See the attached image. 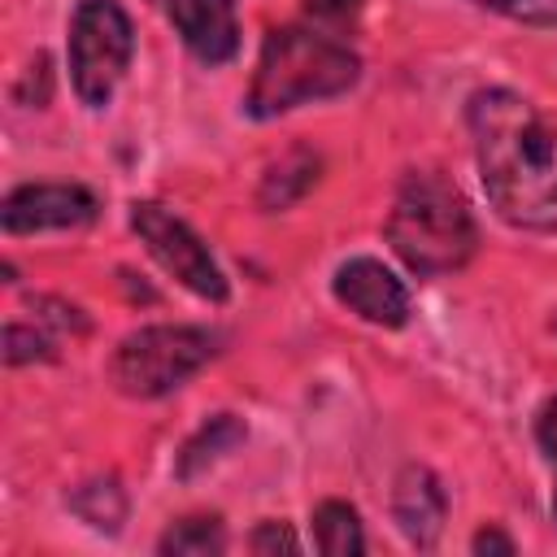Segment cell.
<instances>
[{
	"instance_id": "14",
	"label": "cell",
	"mask_w": 557,
	"mask_h": 557,
	"mask_svg": "<svg viewBox=\"0 0 557 557\" xmlns=\"http://www.w3.org/2000/svg\"><path fill=\"white\" fill-rule=\"evenodd\" d=\"M239 440H244V426H239L231 413H218V418L200 431V440H191V444H187V453H183V466H178V470H183V474H191L196 466L213 461L222 448H231V444H239Z\"/></svg>"
},
{
	"instance_id": "17",
	"label": "cell",
	"mask_w": 557,
	"mask_h": 557,
	"mask_svg": "<svg viewBox=\"0 0 557 557\" xmlns=\"http://www.w3.org/2000/svg\"><path fill=\"white\" fill-rule=\"evenodd\" d=\"M361 4H366V0H305L309 17H318V22H326V26H348V22L361 13Z\"/></svg>"
},
{
	"instance_id": "12",
	"label": "cell",
	"mask_w": 557,
	"mask_h": 557,
	"mask_svg": "<svg viewBox=\"0 0 557 557\" xmlns=\"http://www.w3.org/2000/svg\"><path fill=\"white\" fill-rule=\"evenodd\" d=\"M226 548V531L218 518H183L161 535V553L174 557H213Z\"/></svg>"
},
{
	"instance_id": "8",
	"label": "cell",
	"mask_w": 557,
	"mask_h": 557,
	"mask_svg": "<svg viewBox=\"0 0 557 557\" xmlns=\"http://www.w3.org/2000/svg\"><path fill=\"white\" fill-rule=\"evenodd\" d=\"M335 296L361 313L366 322L374 326H400L405 313H409V296H405V283L383 265V261H370V257H352L339 265L335 274Z\"/></svg>"
},
{
	"instance_id": "3",
	"label": "cell",
	"mask_w": 557,
	"mask_h": 557,
	"mask_svg": "<svg viewBox=\"0 0 557 557\" xmlns=\"http://www.w3.org/2000/svg\"><path fill=\"white\" fill-rule=\"evenodd\" d=\"M387 239L400 261L418 274H444L470 261L474 252V222L461 191L440 174H409L396 191Z\"/></svg>"
},
{
	"instance_id": "20",
	"label": "cell",
	"mask_w": 557,
	"mask_h": 557,
	"mask_svg": "<svg viewBox=\"0 0 557 557\" xmlns=\"http://www.w3.org/2000/svg\"><path fill=\"white\" fill-rule=\"evenodd\" d=\"M474 553H500V557H509V553H513V540L500 535L496 527H487V531L474 535Z\"/></svg>"
},
{
	"instance_id": "6",
	"label": "cell",
	"mask_w": 557,
	"mask_h": 557,
	"mask_svg": "<svg viewBox=\"0 0 557 557\" xmlns=\"http://www.w3.org/2000/svg\"><path fill=\"white\" fill-rule=\"evenodd\" d=\"M131 222H135L139 239L148 244V252H152L183 287H191V292L205 296V300H222V296H226L222 270L213 265L209 248L200 244V235H196L183 218H174V213L161 209V205H135Z\"/></svg>"
},
{
	"instance_id": "5",
	"label": "cell",
	"mask_w": 557,
	"mask_h": 557,
	"mask_svg": "<svg viewBox=\"0 0 557 557\" xmlns=\"http://www.w3.org/2000/svg\"><path fill=\"white\" fill-rule=\"evenodd\" d=\"M135 48L131 17L113 0H83L70 22V70H74V91L83 104L100 109L109 104L126 61Z\"/></svg>"
},
{
	"instance_id": "2",
	"label": "cell",
	"mask_w": 557,
	"mask_h": 557,
	"mask_svg": "<svg viewBox=\"0 0 557 557\" xmlns=\"http://www.w3.org/2000/svg\"><path fill=\"white\" fill-rule=\"evenodd\" d=\"M357 83V57L313 30L283 26L270 30L261 44V61L248 87V113L252 117H278L305 100L339 96Z\"/></svg>"
},
{
	"instance_id": "15",
	"label": "cell",
	"mask_w": 557,
	"mask_h": 557,
	"mask_svg": "<svg viewBox=\"0 0 557 557\" xmlns=\"http://www.w3.org/2000/svg\"><path fill=\"white\" fill-rule=\"evenodd\" d=\"M35 357H52V339L44 331H30V326H9L4 331V361H35Z\"/></svg>"
},
{
	"instance_id": "1",
	"label": "cell",
	"mask_w": 557,
	"mask_h": 557,
	"mask_svg": "<svg viewBox=\"0 0 557 557\" xmlns=\"http://www.w3.org/2000/svg\"><path fill=\"white\" fill-rule=\"evenodd\" d=\"M470 131L496 213L527 231H557V131L513 91H479Z\"/></svg>"
},
{
	"instance_id": "11",
	"label": "cell",
	"mask_w": 557,
	"mask_h": 557,
	"mask_svg": "<svg viewBox=\"0 0 557 557\" xmlns=\"http://www.w3.org/2000/svg\"><path fill=\"white\" fill-rule=\"evenodd\" d=\"M313 535H318V548H322L326 557H357V553H366V535H361L357 509H348L344 500L318 505V513H313Z\"/></svg>"
},
{
	"instance_id": "9",
	"label": "cell",
	"mask_w": 557,
	"mask_h": 557,
	"mask_svg": "<svg viewBox=\"0 0 557 557\" xmlns=\"http://www.w3.org/2000/svg\"><path fill=\"white\" fill-rule=\"evenodd\" d=\"M170 17L183 35V44L218 65L231 61L239 48V26H235V0H170Z\"/></svg>"
},
{
	"instance_id": "7",
	"label": "cell",
	"mask_w": 557,
	"mask_h": 557,
	"mask_svg": "<svg viewBox=\"0 0 557 557\" xmlns=\"http://www.w3.org/2000/svg\"><path fill=\"white\" fill-rule=\"evenodd\" d=\"M0 218H4V231L13 235L65 231V226H83L96 218V196L74 183H30L4 200Z\"/></svg>"
},
{
	"instance_id": "16",
	"label": "cell",
	"mask_w": 557,
	"mask_h": 557,
	"mask_svg": "<svg viewBox=\"0 0 557 557\" xmlns=\"http://www.w3.org/2000/svg\"><path fill=\"white\" fill-rule=\"evenodd\" d=\"M479 4L518 22H557V0H479Z\"/></svg>"
},
{
	"instance_id": "4",
	"label": "cell",
	"mask_w": 557,
	"mask_h": 557,
	"mask_svg": "<svg viewBox=\"0 0 557 557\" xmlns=\"http://www.w3.org/2000/svg\"><path fill=\"white\" fill-rule=\"evenodd\" d=\"M213 357V339L196 326H144L126 335L109 361L126 396H165Z\"/></svg>"
},
{
	"instance_id": "18",
	"label": "cell",
	"mask_w": 557,
	"mask_h": 557,
	"mask_svg": "<svg viewBox=\"0 0 557 557\" xmlns=\"http://www.w3.org/2000/svg\"><path fill=\"white\" fill-rule=\"evenodd\" d=\"M296 553L300 544H296V535L287 531V527H278V522H265V527H257V535H252V553Z\"/></svg>"
},
{
	"instance_id": "10",
	"label": "cell",
	"mask_w": 557,
	"mask_h": 557,
	"mask_svg": "<svg viewBox=\"0 0 557 557\" xmlns=\"http://www.w3.org/2000/svg\"><path fill=\"white\" fill-rule=\"evenodd\" d=\"M392 509H396L400 531H405L418 548L435 544V535L444 531V492H440L435 474H431V470H422V466L400 470V479H396V496H392Z\"/></svg>"
},
{
	"instance_id": "13",
	"label": "cell",
	"mask_w": 557,
	"mask_h": 557,
	"mask_svg": "<svg viewBox=\"0 0 557 557\" xmlns=\"http://www.w3.org/2000/svg\"><path fill=\"white\" fill-rule=\"evenodd\" d=\"M313 178H318V161H313L309 152H292V157H283V161L265 174V183H261V205H265V209H283V205L296 200Z\"/></svg>"
},
{
	"instance_id": "21",
	"label": "cell",
	"mask_w": 557,
	"mask_h": 557,
	"mask_svg": "<svg viewBox=\"0 0 557 557\" xmlns=\"http://www.w3.org/2000/svg\"><path fill=\"white\" fill-rule=\"evenodd\" d=\"M553 518H557V492H553Z\"/></svg>"
},
{
	"instance_id": "19",
	"label": "cell",
	"mask_w": 557,
	"mask_h": 557,
	"mask_svg": "<svg viewBox=\"0 0 557 557\" xmlns=\"http://www.w3.org/2000/svg\"><path fill=\"white\" fill-rule=\"evenodd\" d=\"M535 435H540V448L557 461V400H548L540 409V422H535Z\"/></svg>"
}]
</instances>
